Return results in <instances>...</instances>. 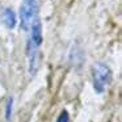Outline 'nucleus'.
Here are the masks:
<instances>
[{
    "label": "nucleus",
    "instance_id": "1",
    "mask_svg": "<svg viewBox=\"0 0 122 122\" xmlns=\"http://www.w3.org/2000/svg\"><path fill=\"white\" fill-rule=\"evenodd\" d=\"M92 81L93 89L97 93H102L112 81V70L105 63L97 62L92 67Z\"/></svg>",
    "mask_w": 122,
    "mask_h": 122
},
{
    "label": "nucleus",
    "instance_id": "3",
    "mask_svg": "<svg viewBox=\"0 0 122 122\" xmlns=\"http://www.w3.org/2000/svg\"><path fill=\"white\" fill-rule=\"evenodd\" d=\"M41 43H42V25L38 20H36L30 26V37L28 40V45L40 49Z\"/></svg>",
    "mask_w": 122,
    "mask_h": 122
},
{
    "label": "nucleus",
    "instance_id": "6",
    "mask_svg": "<svg viewBox=\"0 0 122 122\" xmlns=\"http://www.w3.org/2000/svg\"><path fill=\"white\" fill-rule=\"evenodd\" d=\"M55 122H70V116L67 113V110H62Z\"/></svg>",
    "mask_w": 122,
    "mask_h": 122
},
{
    "label": "nucleus",
    "instance_id": "5",
    "mask_svg": "<svg viewBox=\"0 0 122 122\" xmlns=\"http://www.w3.org/2000/svg\"><path fill=\"white\" fill-rule=\"evenodd\" d=\"M12 109H13V98L12 97H8L5 102V119L9 121L12 117Z\"/></svg>",
    "mask_w": 122,
    "mask_h": 122
},
{
    "label": "nucleus",
    "instance_id": "4",
    "mask_svg": "<svg viewBox=\"0 0 122 122\" xmlns=\"http://www.w3.org/2000/svg\"><path fill=\"white\" fill-rule=\"evenodd\" d=\"M1 20L3 24L5 25L8 29H13L16 26V15L12 11V8H5L1 13Z\"/></svg>",
    "mask_w": 122,
    "mask_h": 122
},
{
    "label": "nucleus",
    "instance_id": "2",
    "mask_svg": "<svg viewBox=\"0 0 122 122\" xmlns=\"http://www.w3.org/2000/svg\"><path fill=\"white\" fill-rule=\"evenodd\" d=\"M38 13L37 0H24L20 7V22L24 30H29Z\"/></svg>",
    "mask_w": 122,
    "mask_h": 122
}]
</instances>
